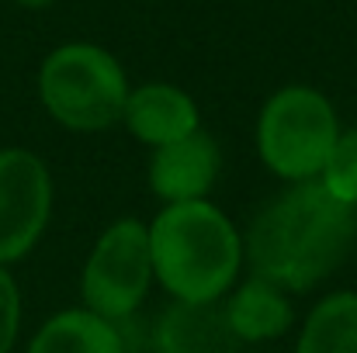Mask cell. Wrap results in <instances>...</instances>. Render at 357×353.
<instances>
[{
    "label": "cell",
    "mask_w": 357,
    "mask_h": 353,
    "mask_svg": "<svg viewBox=\"0 0 357 353\" xmlns=\"http://www.w3.org/2000/svg\"><path fill=\"white\" fill-rule=\"evenodd\" d=\"M354 239V208L340 205L319 180H302L257 212L246 260L257 277L281 291H309L344 263Z\"/></svg>",
    "instance_id": "cell-1"
},
{
    "label": "cell",
    "mask_w": 357,
    "mask_h": 353,
    "mask_svg": "<svg viewBox=\"0 0 357 353\" xmlns=\"http://www.w3.org/2000/svg\"><path fill=\"white\" fill-rule=\"evenodd\" d=\"M146 233L153 277L177 301H219L236 284L243 239L215 205H167Z\"/></svg>",
    "instance_id": "cell-2"
},
{
    "label": "cell",
    "mask_w": 357,
    "mask_h": 353,
    "mask_svg": "<svg viewBox=\"0 0 357 353\" xmlns=\"http://www.w3.org/2000/svg\"><path fill=\"white\" fill-rule=\"evenodd\" d=\"M38 97L63 128L105 132L125 115L128 80L108 49L94 42H66L45 56L38 70Z\"/></svg>",
    "instance_id": "cell-3"
},
{
    "label": "cell",
    "mask_w": 357,
    "mask_h": 353,
    "mask_svg": "<svg viewBox=\"0 0 357 353\" xmlns=\"http://www.w3.org/2000/svg\"><path fill=\"white\" fill-rule=\"evenodd\" d=\"M337 139V111L312 87H281L267 97L257 121V152L288 184L319 180Z\"/></svg>",
    "instance_id": "cell-4"
},
{
    "label": "cell",
    "mask_w": 357,
    "mask_h": 353,
    "mask_svg": "<svg viewBox=\"0 0 357 353\" xmlns=\"http://www.w3.org/2000/svg\"><path fill=\"white\" fill-rule=\"evenodd\" d=\"M149 281H153L149 233L135 219H119L94 242L84 267L80 291H84L87 312L108 322H121L142 305Z\"/></svg>",
    "instance_id": "cell-5"
},
{
    "label": "cell",
    "mask_w": 357,
    "mask_h": 353,
    "mask_svg": "<svg viewBox=\"0 0 357 353\" xmlns=\"http://www.w3.org/2000/svg\"><path fill=\"white\" fill-rule=\"evenodd\" d=\"M52 215V177L28 149H0V267L31 253Z\"/></svg>",
    "instance_id": "cell-6"
},
{
    "label": "cell",
    "mask_w": 357,
    "mask_h": 353,
    "mask_svg": "<svg viewBox=\"0 0 357 353\" xmlns=\"http://www.w3.org/2000/svg\"><path fill=\"white\" fill-rule=\"evenodd\" d=\"M219 173V146L198 128L177 142L153 149L149 159V187L167 205L205 201Z\"/></svg>",
    "instance_id": "cell-7"
},
{
    "label": "cell",
    "mask_w": 357,
    "mask_h": 353,
    "mask_svg": "<svg viewBox=\"0 0 357 353\" xmlns=\"http://www.w3.org/2000/svg\"><path fill=\"white\" fill-rule=\"evenodd\" d=\"M121 121L139 142L160 149L167 142H177V139L198 132L202 115L188 91H181L174 84H142V87L128 91Z\"/></svg>",
    "instance_id": "cell-8"
},
{
    "label": "cell",
    "mask_w": 357,
    "mask_h": 353,
    "mask_svg": "<svg viewBox=\"0 0 357 353\" xmlns=\"http://www.w3.org/2000/svg\"><path fill=\"white\" fill-rule=\"evenodd\" d=\"M222 301H174L156 326V353H236Z\"/></svg>",
    "instance_id": "cell-9"
},
{
    "label": "cell",
    "mask_w": 357,
    "mask_h": 353,
    "mask_svg": "<svg viewBox=\"0 0 357 353\" xmlns=\"http://www.w3.org/2000/svg\"><path fill=\"white\" fill-rule=\"evenodd\" d=\"M226 319L239 343H267L288 333L295 312H291L288 291L253 274L226 301Z\"/></svg>",
    "instance_id": "cell-10"
},
{
    "label": "cell",
    "mask_w": 357,
    "mask_h": 353,
    "mask_svg": "<svg viewBox=\"0 0 357 353\" xmlns=\"http://www.w3.org/2000/svg\"><path fill=\"white\" fill-rule=\"evenodd\" d=\"M28 353H125V340L115 322L87 308H70L35 333Z\"/></svg>",
    "instance_id": "cell-11"
},
{
    "label": "cell",
    "mask_w": 357,
    "mask_h": 353,
    "mask_svg": "<svg viewBox=\"0 0 357 353\" xmlns=\"http://www.w3.org/2000/svg\"><path fill=\"white\" fill-rule=\"evenodd\" d=\"M298 353H357V295L340 291L319 301L298 336Z\"/></svg>",
    "instance_id": "cell-12"
},
{
    "label": "cell",
    "mask_w": 357,
    "mask_h": 353,
    "mask_svg": "<svg viewBox=\"0 0 357 353\" xmlns=\"http://www.w3.org/2000/svg\"><path fill=\"white\" fill-rule=\"evenodd\" d=\"M319 184L347 208H357V128L351 132H340L323 173H319Z\"/></svg>",
    "instance_id": "cell-13"
},
{
    "label": "cell",
    "mask_w": 357,
    "mask_h": 353,
    "mask_svg": "<svg viewBox=\"0 0 357 353\" xmlns=\"http://www.w3.org/2000/svg\"><path fill=\"white\" fill-rule=\"evenodd\" d=\"M17 326H21V291L14 277L0 267V353L14 350Z\"/></svg>",
    "instance_id": "cell-14"
},
{
    "label": "cell",
    "mask_w": 357,
    "mask_h": 353,
    "mask_svg": "<svg viewBox=\"0 0 357 353\" xmlns=\"http://www.w3.org/2000/svg\"><path fill=\"white\" fill-rule=\"evenodd\" d=\"M17 7H28V10H38V7H49L52 0H14Z\"/></svg>",
    "instance_id": "cell-15"
}]
</instances>
